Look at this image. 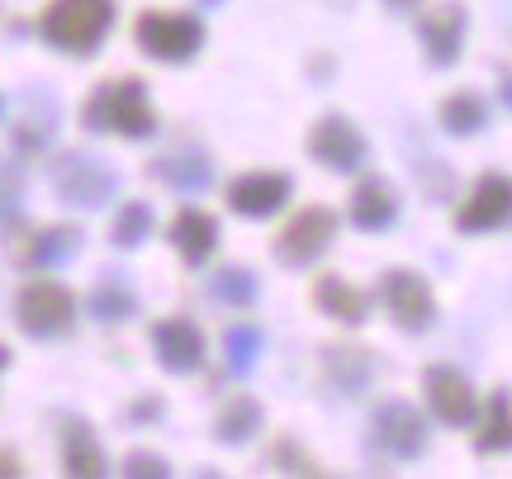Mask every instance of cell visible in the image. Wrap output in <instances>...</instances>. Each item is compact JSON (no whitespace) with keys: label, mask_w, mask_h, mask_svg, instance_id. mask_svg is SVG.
<instances>
[{"label":"cell","mask_w":512,"mask_h":479,"mask_svg":"<svg viewBox=\"0 0 512 479\" xmlns=\"http://www.w3.org/2000/svg\"><path fill=\"white\" fill-rule=\"evenodd\" d=\"M86 129L95 133H114V138H147V133L157 129V110H152V100H147V86L138 76H110V81H100L86 100Z\"/></svg>","instance_id":"6da1fadb"},{"label":"cell","mask_w":512,"mask_h":479,"mask_svg":"<svg viewBox=\"0 0 512 479\" xmlns=\"http://www.w3.org/2000/svg\"><path fill=\"white\" fill-rule=\"evenodd\" d=\"M114 24V0H48L38 15V34L48 48L72 57H91Z\"/></svg>","instance_id":"7a4b0ae2"},{"label":"cell","mask_w":512,"mask_h":479,"mask_svg":"<svg viewBox=\"0 0 512 479\" xmlns=\"http://www.w3.org/2000/svg\"><path fill=\"white\" fill-rule=\"evenodd\" d=\"M133 38L157 62H190L204 48V19L185 10H143L133 19Z\"/></svg>","instance_id":"3957f363"},{"label":"cell","mask_w":512,"mask_h":479,"mask_svg":"<svg viewBox=\"0 0 512 479\" xmlns=\"http://www.w3.org/2000/svg\"><path fill=\"white\" fill-rule=\"evenodd\" d=\"M332 238H337V214H332L328 204H304V209L275 233V261L290 266V271L313 266V261L332 247Z\"/></svg>","instance_id":"277c9868"},{"label":"cell","mask_w":512,"mask_h":479,"mask_svg":"<svg viewBox=\"0 0 512 479\" xmlns=\"http://www.w3.org/2000/svg\"><path fill=\"white\" fill-rule=\"evenodd\" d=\"M53 185L67 204H81V209H100L119 190V171H114L105 157L95 152H67L53 162Z\"/></svg>","instance_id":"5b68a950"},{"label":"cell","mask_w":512,"mask_h":479,"mask_svg":"<svg viewBox=\"0 0 512 479\" xmlns=\"http://www.w3.org/2000/svg\"><path fill=\"white\" fill-rule=\"evenodd\" d=\"M5 252L15 266H29V271H48V266H62L81 252V228H67V223H53V228H29V223H10L5 228Z\"/></svg>","instance_id":"8992f818"},{"label":"cell","mask_w":512,"mask_h":479,"mask_svg":"<svg viewBox=\"0 0 512 479\" xmlns=\"http://www.w3.org/2000/svg\"><path fill=\"white\" fill-rule=\"evenodd\" d=\"M380 304L384 314L394 318V328L403 332H427L432 323H437V299H432V285L418 276V271H403V266H394V271H384L380 276Z\"/></svg>","instance_id":"52a82bcc"},{"label":"cell","mask_w":512,"mask_h":479,"mask_svg":"<svg viewBox=\"0 0 512 479\" xmlns=\"http://www.w3.org/2000/svg\"><path fill=\"white\" fill-rule=\"evenodd\" d=\"M15 318L29 337H62L76 318V299L57 280H29L15 299Z\"/></svg>","instance_id":"ba28073f"},{"label":"cell","mask_w":512,"mask_h":479,"mask_svg":"<svg viewBox=\"0 0 512 479\" xmlns=\"http://www.w3.org/2000/svg\"><path fill=\"white\" fill-rule=\"evenodd\" d=\"M508 223H512V176L489 171V176H479L475 190L460 200L456 228L460 233H494V228H508Z\"/></svg>","instance_id":"9c48e42d"},{"label":"cell","mask_w":512,"mask_h":479,"mask_svg":"<svg viewBox=\"0 0 512 479\" xmlns=\"http://www.w3.org/2000/svg\"><path fill=\"white\" fill-rule=\"evenodd\" d=\"M375 442L394 461H418L427 451V418L408 399H389L375 408Z\"/></svg>","instance_id":"30bf717a"},{"label":"cell","mask_w":512,"mask_h":479,"mask_svg":"<svg viewBox=\"0 0 512 479\" xmlns=\"http://www.w3.org/2000/svg\"><path fill=\"white\" fill-rule=\"evenodd\" d=\"M422 389H427V408L437 413L446 427H470L479 418V399L470 380L456 366H427L422 370Z\"/></svg>","instance_id":"8fae6325"},{"label":"cell","mask_w":512,"mask_h":479,"mask_svg":"<svg viewBox=\"0 0 512 479\" xmlns=\"http://www.w3.org/2000/svg\"><path fill=\"white\" fill-rule=\"evenodd\" d=\"M147 342H152L157 361H162L171 375H190V370L204 366V332H200V323H190L185 314L157 318L152 332H147Z\"/></svg>","instance_id":"7c38bea8"},{"label":"cell","mask_w":512,"mask_h":479,"mask_svg":"<svg viewBox=\"0 0 512 479\" xmlns=\"http://www.w3.org/2000/svg\"><path fill=\"white\" fill-rule=\"evenodd\" d=\"M366 138L361 129L342 119V114H323L318 124L309 129V157L318 166H328V171H356V166L366 162Z\"/></svg>","instance_id":"4fadbf2b"},{"label":"cell","mask_w":512,"mask_h":479,"mask_svg":"<svg viewBox=\"0 0 512 479\" xmlns=\"http://www.w3.org/2000/svg\"><path fill=\"white\" fill-rule=\"evenodd\" d=\"M294 181L285 171H242L238 181H228V209L242 219H271L275 209H285Z\"/></svg>","instance_id":"5bb4252c"},{"label":"cell","mask_w":512,"mask_h":479,"mask_svg":"<svg viewBox=\"0 0 512 479\" xmlns=\"http://www.w3.org/2000/svg\"><path fill=\"white\" fill-rule=\"evenodd\" d=\"M418 38H422V53H427L432 67H451L460 57V43H465V5H456V0L432 5V10L418 19Z\"/></svg>","instance_id":"9a60e30c"},{"label":"cell","mask_w":512,"mask_h":479,"mask_svg":"<svg viewBox=\"0 0 512 479\" xmlns=\"http://www.w3.org/2000/svg\"><path fill=\"white\" fill-rule=\"evenodd\" d=\"M375 370H380V361H375V351H366V347H351V342L323 347V380H328L337 394H361V389L375 380Z\"/></svg>","instance_id":"2e32d148"},{"label":"cell","mask_w":512,"mask_h":479,"mask_svg":"<svg viewBox=\"0 0 512 479\" xmlns=\"http://www.w3.org/2000/svg\"><path fill=\"white\" fill-rule=\"evenodd\" d=\"M147 176H157L162 185L181 190V195H195V190H204V185L214 181V162L200 148H171L147 162Z\"/></svg>","instance_id":"e0dca14e"},{"label":"cell","mask_w":512,"mask_h":479,"mask_svg":"<svg viewBox=\"0 0 512 479\" xmlns=\"http://www.w3.org/2000/svg\"><path fill=\"white\" fill-rule=\"evenodd\" d=\"M171 247L181 252L185 266H204V261L214 257V247H219V223H214V214H204L195 204L176 209V219H171Z\"/></svg>","instance_id":"ac0fdd59"},{"label":"cell","mask_w":512,"mask_h":479,"mask_svg":"<svg viewBox=\"0 0 512 479\" xmlns=\"http://www.w3.org/2000/svg\"><path fill=\"white\" fill-rule=\"evenodd\" d=\"M347 214H351V223H356L361 233H384L389 223L399 219V195H394V185H389V181L366 176V181L351 190Z\"/></svg>","instance_id":"d6986e66"},{"label":"cell","mask_w":512,"mask_h":479,"mask_svg":"<svg viewBox=\"0 0 512 479\" xmlns=\"http://www.w3.org/2000/svg\"><path fill=\"white\" fill-rule=\"evenodd\" d=\"M313 304H318L328 318L347 323V328H361V323L370 318V299L342 276H318L313 280Z\"/></svg>","instance_id":"ffe728a7"},{"label":"cell","mask_w":512,"mask_h":479,"mask_svg":"<svg viewBox=\"0 0 512 479\" xmlns=\"http://www.w3.org/2000/svg\"><path fill=\"white\" fill-rule=\"evenodd\" d=\"M62 470H67V475H81V479H100L110 470L91 423H81V418H67V423H62Z\"/></svg>","instance_id":"44dd1931"},{"label":"cell","mask_w":512,"mask_h":479,"mask_svg":"<svg viewBox=\"0 0 512 479\" xmlns=\"http://www.w3.org/2000/svg\"><path fill=\"white\" fill-rule=\"evenodd\" d=\"M475 423H479L475 427L479 456H503V451H512V399L503 389L489 394V404H484V413H479Z\"/></svg>","instance_id":"7402d4cb"},{"label":"cell","mask_w":512,"mask_h":479,"mask_svg":"<svg viewBox=\"0 0 512 479\" xmlns=\"http://www.w3.org/2000/svg\"><path fill=\"white\" fill-rule=\"evenodd\" d=\"M261 423H266V413H261V404H256L252 394H228V404L214 418V437L223 446H242L261 432Z\"/></svg>","instance_id":"603a6c76"},{"label":"cell","mask_w":512,"mask_h":479,"mask_svg":"<svg viewBox=\"0 0 512 479\" xmlns=\"http://www.w3.org/2000/svg\"><path fill=\"white\" fill-rule=\"evenodd\" d=\"M91 314L100 323H124V318L138 314V295L124 276H100L91 290Z\"/></svg>","instance_id":"cb8c5ba5"},{"label":"cell","mask_w":512,"mask_h":479,"mask_svg":"<svg viewBox=\"0 0 512 479\" xmlns=\"http://www.w3.org/2000/svg\"><path fill=\"white\" fill-rule=\"evenodd\" d=\"M489 124V105H484V95L475 91H456L441 100V129L456 133V138H470Z\"/></svg>","instance_id":"d4e9b609"},{"label":"cell","mask_w":512,"mask_h":479,"mask_svg":"<svg viewBox=\"0 0 512 479\" xmlns=\"http://www.w3.org/2000/svg\"><path fill=\"white\" fill-rule=\"evenodd\" d=\"M147 238H152V204L124 200L110 219V242L119 247V252H133V247H143Z\"/></svg>","instance_id":"484cf974"},{"label":"cell","mask_w":512,"mask_h":479,"mask_svg":"<svg viewBox=\"0 0 512 479\" xmlns=\"http://www.w3.org/2000/svg\"><path fill=\"white\" fill-rule=\"evenodd\" d=\"M53 119H57L53 100L43 105V114H38V119H34V105H29V110H24L15 124H10V143H15V152H24V157H38V152L53 143V129H57Z\"/></svg>","instance_id":"4316f807"},{"label":"cell","mask_w":512,"mask_h":479,"mask_svg":"<svg viewBox=\"0 0 512 479\" xmlns=\"http://www.w3.org/2000/svg\"><path fill=\"white\" fill-rule=\"evenodd\" d=\"M223 356H228V370H233V375H247V370L256 366V356H261V328L233 323V328L223 332Z\"/></svg>","instance_id":"83f0119b"},{"label":"cell","mask_w":512,"mask_h":479,"mask_svg":"<svg viewBox=\"0 0 512 479\" xmlns=\"http://www.w3.org/2000/svg\"><path fill=\"white\" fill-rule=\"evenodd\" d=\"M266 465L280 470V475H318V461H313L294 437H275V442L266 446Z\"/></svg>","instance_id":"f1b7e54d"},{"label":"cell","mask_w":512,"mask_h":479,"mask_svg":"<svg viewBox=\"0 0 512 479\" xmlns=\"http://www.w3.org/2000/svg\"><path fill=\"white\" fill-rule=\"evenodd\" d=\"M214 299L233 304V309H247L256 299V276L247 266H223L219 276H214Z\"/></svg>","instance_id":"f546056e"},{"label":"cell","mask_w":512,"mask_h":479,"mask_svg":"<svg viewBox=\"0 0 512 479\" xmlns=\"http://www.w3.org/2000/svg\"><path fill=\"white\" fill-rule=\"evenodd\" d=\"M119 470H124L128 479H147V475H157V479H162V475H166V461L157 456V451H128Z\"/></svg>","instance_id":"4dcf8cb0"},{"label":"cell","mask_w":512,"mask_h":479,"mask_svg":"<svg viewBox=\"0 0 512 479\" xmlns=\"http://www.w3.org/2000/svg\"><path fill=\"white\" fill-rule=\"evenodd\" d=\"M19 190H24V176H19V166L0 162V214H10L19 204Z\"/></svg>","instance_id":"1f68e13d"},{"label":"cell","mask_w":512,"mask_h":479,"mask_svg":"<svg viewBox=\"0 0 512 479\" xmlns=\"http://www.w3.org/2000/svg\"><path fill=\"white\" fill-rule=\"evenodd\" d=\"M128 418H133V423H147V418H162V399H138V404L128 408Z\"/></svg>","instance_id":"d6a6232c"},{"label":"cell","mask_w":512,"mask_h":479,"mask_svg":"<svg viewBox=\"0 0 512 479\" xmlns=\"http://www.w3.org/2000/svg\"><path fill=\"white\" fill-rule=\"evenodd\" d=\"M0 475H5V479L24 475V465H19V456H15V451H0Z\"/></svg>","instance_id":"836d02e7"},{"label":"cell","mask_w":512,"mask_h":479,"mask_svg":"<svg viewBox=\"0 0 512 479\" xmlns=\"http://www.w3.org/2000/svg\"><path fill=\"white\" fill-rule=\"evenodd\" d=\"M384 5H389V10H399V15H408V10H418L422 0H384Z\"/></svg>","instance_id":"e575fe53"},{"label":"cell","mask_w":512,"mask_h":479,"mask_svg":"<svg viewBox=\"0 0 512 479\" xmlns=\"http://www.w3.org/2000/svg\"><path fill=\"white\" fill-rule=\"evenodd\" d=\"M503 100H508V110H512V76L503 81Z\"/></svg>","instance_id":"d590c367"},{"label":"cell","mask_w":512,"mask_h":479,"mask_svg":"<svg viewBox=\"0 0 512 479\" xmlns=\"http://www.w3.org/2000/svg\"><path fill=\"white\" fill-rule=\"evenodd\" d=\"M10 366V347H0V370Z\"/></svg>","instance_id":"8d00e7d4"}]
</instances>
